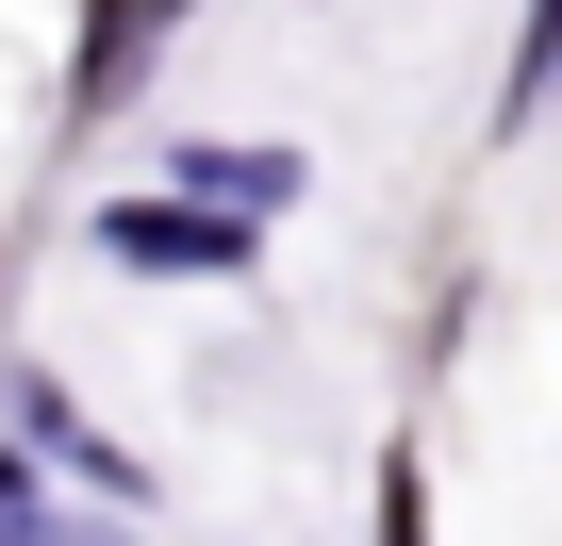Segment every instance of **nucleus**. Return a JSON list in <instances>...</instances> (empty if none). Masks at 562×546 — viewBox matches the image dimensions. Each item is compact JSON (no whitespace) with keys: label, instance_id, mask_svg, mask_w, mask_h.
I'll return each mask as SVG.
<instances>
[{"label":"nucleus","instance_id":"obj_1","mask_svg":"<svg viewBox=\"0 0 562 546\" xmlns=\"http://www.w3.org/2000/svg\"><path fill=\"white\" fill-rule=\"evenodd\" d=\"M116 265H182V282H248V215L232 199H100Z\"/></svg>","mask_w":562,"mask_h":546},{"label":"nucleus","instance_id":"obj_2","mask_svg":"<svg viewBox=\"0 0 562 546\" xmlns=\"http://www.w3.org/2000/svg\"><path fill=\"white\" fill-rule=\"evenodd\" d=\"M182 199H232V215H281V199H299V149H182Z\"/></svg>","mask_w":562,"mask_h":546},{"label":"nucleus","instance_id":"obj_3","mask_svg":"<svg viewBox=\"0 0 562 546\" xmlns=\"http://www.w3.org/2000/svg\"><path fill=\"white\" fill-rule=\"evenodd\" d=\"M18 431H50V464H67V480H116V497H133V513H149V464H116V431H83V414H67V398H50V381H34V398H18Z\"/></svg>","mask_w":562,"mask_h":546}]
</instances>
